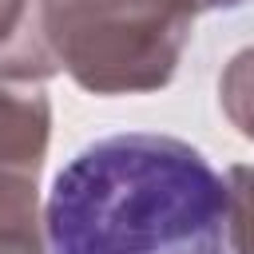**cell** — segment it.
I'll list each match as a JSON object with an SVG mask.
<instances>
[{
  "label": "cell",
  "mask_w": 254,
  "mask_h": 254,
  "mask_svg": "<svg viewBox=\"0 0 254 254\" xmlns=\"http://www.w3.org/2000/svg\"><path fill=\"white\" fill-rule=\"evenodd\" d=\"M226 250L254 254V163L226 171Z\"/></svg>",
  "instance_id": "obj_4"
},
{
  "label": "cell",
  "mask_w": 254,
  "mask_h": 254,
  "mask_svg": "<svg viewBox=\"0 0 254 254\" xmlns=\"http://www.w3.org/2000/svg\"><path fill=\"white\" fill-rule=\"evenodd\" d=\"M24 8H28V0H0V44L16 32V24H20Z\"/></svg>",
  "instance_id": "obj_6"
},
{
  "label": "cell",
  "mask_w": 254,
  "mask_h": 254,
  "mask_svg": "<svg viewBox=\"0 0 254 254\" xmlns=\"http://www.w3.org/2000/svg\"><path fill=\"white\" fill-rule=\"evenodd\" d=\"M40 226L44 254H230L226 179L159 131L87 143L56 175Z\"/></svg>",
  "instance_id": "obj_1"
},
{
  "label": "cell",
  "mask_w": 254,
  "mask_h": 254,
  "mask_svg": "<svg viewBox=\"0 0 254 254\" xmlns=\"http://www.w3.org/2000/svg\"><path fill=\"white\" fill-rule=\"evenodd\" d=\"M190 0H28L0 44L4 83L67 71L83 91L131 95L167 87L190 44Z\"/></svg>",
  "instance_id": "obj_2"
},
{
  "label": "cell",
  "mask_w": 254,
  "mask_h": 254,
  "mask_svg": "<svg viewBox=\"0 0 254 254\" xmlns=\"http://www.w3.org/2000/svg\"><path fill=\"white\" fill-rule=\"evenodd\" d=\"M238 4H246V0H202V12H210V8H238Z\"/></svg>",
  "instance_id": "obj_7"
},
{
  "label": "cell",
  "mask_w": 254,
  "mask_h": 254,
  "mask_svg": "<svg viewBox=\"0 0 254 254\" xmlns=\"http://www.w3.org/2000/svg\"><path fill=\"white\" fill-rule=\"evenodd\" d=\"M52 135L44 91L0 83V254H44L40 171Z\"/></svg>",
  "instance_id": "obj_3"
},
{
  "label": "cell",
  "mask_w": 254,
  "mask_h": 254,
  "mask_svg": "<svg viewBox=\"0 0 254 254\" xmlns=\"http://www.w3.org/2000/svg\"><path fill=\"white\" fill-rule=\"evenodd\" d=\"M218 103H222L226 119L254 143V48H242L226 64V71L218 79Z\"/></svg>",
  "instance_id": "obj_5"
}]
</instances>
